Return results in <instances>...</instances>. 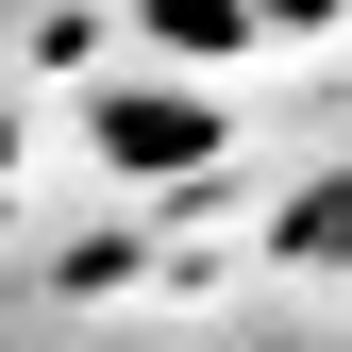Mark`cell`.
I'll list each match as a JSON object with an SVG mask.
<instances>
[{
	"label": "cell",
	"mask_w": 352,
	"mask_h": 352,
	"mask_svg": "<svg viewBox=\"0 0 352 352\" xmlns=\"http://www.w3.org/2000/svg\"><path fill=\"white\" fill-rule=\"evenodd\" d=\"M101 151H118V168H201V151H218V101H185V84H118V101H101Z\"/></svg>",
	"instance_id": "1"
},
{
	"label": "cell",
	"mask_w": 352,
	"mask_h": 352,
	"mask_svg": "<svg viewBox=\"0 0 352 352\" xmlns=\"http://www.w3.org/2000/svg\"><path fill=\"white\" fill-rule=\"evenodd\" d=\"M151 34H168V51H235L252 17H235V0H151Z\"/></svg>",
	"instance_id": "2"
}]
</instances>
